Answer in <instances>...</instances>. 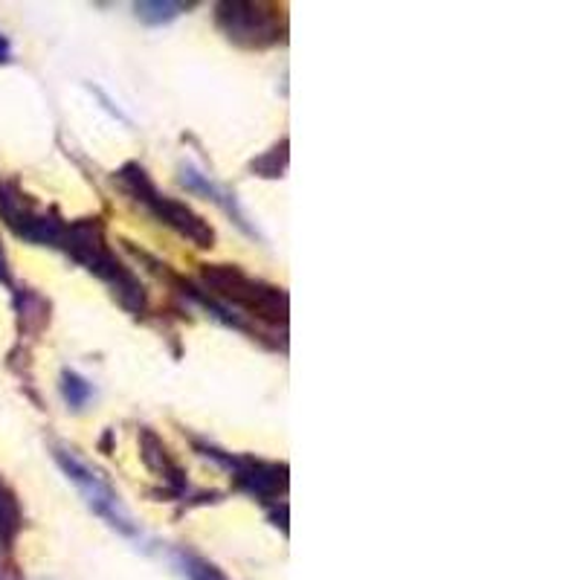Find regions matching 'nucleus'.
<instances>
[{
  "mask_svg": "<svg viewBox=\"0 0 580 580\" xmlns=\"http://www.w3.org/2000/svg\"><path fill=\"white\" fill-rule=\"evenodd\" d=\"M56 250L67 253L76 264H81L85 271L94 273L99 282L111 287V294L120 299V305L131 314H143L149 296L134 276L131 267L122 264V259L111 250L108 239H105V227L99 218H85V221L64 223L62 239H58Z\"/></svg>",
  "mask_w": 580,
  "mask_h": 580,
  "instance_id": "nucleus-1",
  "label": "nucleus"
},
{
  "mask_svg": "<svg viewBox=\"0 0 580 580\" xmlns=\"http://www.w3.org/2000/svg\"><path fill=\"white\" fill-rule=\"evenodd\" d=\"M204 294L223 305L232 314L255 317L271 322V326H285L287 322V294L282 287L267 285L262 278L247 276L236 264H204L200 271Z\"/></svg>",
  "mask_w": 580,
  "mask_h": 580,
  "instance_id": "nucleus-2",
  "label": "nucleus"
},
{
  "mask_svg": "<svg viewBox=\"0 0 580 580\" xmlns=\"http://www.w3.org/2000/svg\"><path fill=\"white\" fill-rule=\"evenodd\" d=\"M113 184L120 186L128 198L136 200L145 212L152 215L154 221H160L163 227H168V230H175L180 239H186L189 244L198 247V250H212L215 247V230L209 227L207 218H200L195 209L186 207L184 200L160 191L140 163H125V166L113 175Z\"/></svg>",
  "mask_w": 580,
  "mask_h": 580,
  "instance_id": "nucleus-3",
  "label": "nucleus"
},
{
  "mask_svg": "<svg viewBox=\"0 0 580 580\" xmlns=\"http://www.w3.org/2000/svg\"><path fill=\"white\" fill-rule=\"evenodd\" d=\"M53 459H56L64 477H67V482L76 485L79 496L85 500V505L94 511L96 517L105 519V523L111 525L117 534H122V537H131V540H140V537H143L140 525L134 523L131 511L125 508V502H122V496L117 493V488L111 485V479L105 477L102 470L94 468L79 450L64 445H58L56 450H53Z\"/></svg>",
  "mask_w": 580,
  "mask_h": 580,
  "instance_id": "nucleus-4",
  "label": "nucleus"
},
{
  "mask_svg": "<svg viewBox=\"0 0 580 580\" xmlns=\"http://www.w3.org/2000/svg\"><path fill=\"white\" fill-rule=\"evenodd\" d=\"M215 26L223 39L244 50H267L285 41V15L276 3H253V0H232L215 7Z\"/></svg>",
  "mask_w": 580,
  "mask_h": 580,
  "instance_id": "nucleus-5",
  "label": "nucleus"
},
{
  "mask_svg": "<svg viewBox=\"0 0 580 580\" xmlns=\"http://www.w3.org/2000/svg\"><path fill=\"white\" fill-rule=\"evenodd\" d=\"M0 221L7 223L18 239L30 241V244L53 247V250H56L64 223H67L53 209H41L15 184H0Z\"/></svg>",
  "mask_w": 580,
  "mask_h": 580,
  "instance_id": "nucleus-6",
  "label": "nucleus"
},
{
  "mask_svg": "<svg viewBox=\"0 0 580 580\" xmlns=\"http://www.w3.org/2000/svg\"><path fill=\"white\" fill-rule=\"evenodd\" d=\"M207 459L215 464H221L232 473V479L239 482L241 491L253 493L255 500H273L276 502L287 488V464L278 461H262L253 456H236L227 450H218L212 445H198Z\"/></svg>",
  "mask_w": 580,
  "mask_h": 580,
  "instance_id": "nucleus-7",
  "label": "nucleus"
},
{
  "mask_svg": "<svg viewBox=\"0 0 580 580\" xmlns=\"http://www.w3.org/2000/svg\"><path fill=\"white\" fill-rule=\"evenodd\" d=\"M177 180H180V186L189 191H195V195H204L207 200H212L215 207H221L223 212L230 215L232 221L239 223L241 230L250 232V236H255V230L250 227V221H247L244 209H241V204L236 200V195H232L230 189H223L221 184H215L212 177L204 175L200 168H195L191 163H180V175H177Z\"/></svg>",
  "mask_w": 580,
  "mask_h": 580,
  "instance_id": "nucleus-8",
  "label": "nucleus"
},
{
  "mask_svg": "<svg viewBox=\"0 0 580 580\" xmlns=\"http://www.w3.org/2000/svg\"><path fill=\"white\" fill-rule=\"evenodd\" d=\"M140 456H143L145 468L152 470L154 477L166 482L168 491L172 493L189 491V482H186L184 468L177 464L175 456L168 453V447L163 445V438H160L154 429H149V427L140 429Z\"/></svg>",
  "mask_w": 580,
  "mask_h": 580,
  "instance_id": "nucleus-9",
  "label": "nucleus"
},
{
  "mask_svg": "<svg viewBox=\"0 0 580 580\" xmlns=\"http://www.w3.org/2000/svg\"><path fill=\"white\" fill-rule=\"evenodd\" d=\"M21 528H24L21 502H18L15 491L0 479V546H3V549H12Z\"/></svg>",
  "mask_w": 580,
  "mask_h": 580,
  "instance_id": "nucleus-10",
  "label": "nucleus"
},
{
  "mask_svg": "<svg viewBox=\"0 0 580 580\" xmlns=\"http://www.w3.org/2000/svg\"><path fill=\"white\" fill-rule=\"evenodd\" d=\"M168 557H172L175 569L184 574L186 580H230L223 574V569H218V566H215L212 560H207V557H200L198 551L172 549L168 551Z\"/></svg>",
  "mask_w": 580,
  "mask_h": 580,
  "instance_id": "nucleus-11",
  "label": "nucleus"
},
{
  "mask_svg": "<svg viewBox=\"0 0 580 580\" xmlns=\"http://www.w3.org/2000/svg\"><path fill=\"white\" fill-rule=\"evenodd\" d=\"M189 3H180V0H140L134 3L136 18L149 26H166L172 21L184 15Z\"/></svg>",
  "mask_w": 580,
  "mask_h": 580,
  "instance_id": "nucleus-12",
  "label": "nucleus"
},
{
  "mask_svg": "<svg viewBox=\"0 0 580 580\" xmlns=\"http://www.w3.org/2000/svg\"><path fill=\"white\" fill-rule=\"evenodd\" d=\"M58 390H62L64 404L70 406V409H85V406L90 404V397H94V386H90L88 377H81V374L73 372V369H64Z\"/></svg>",
  "mask_w": 580,
  "mask_h": 580,
  "instance_id": "nucleus-13",
  "label": "nucleus"
},
{
  "mask_svg": "<svg viewBox=\"0 0 580 580\" xmlns=\"http://www.w3.org/2000/svg\"><path fill=\"white\" fill-rule=\"evenodd\" d=\"M285 166H287V140H282V143L273 145L264 157L255 160L253 172L259 177H282Z\"/></svg>",
  "mask_w": 580,
  "mask_h": 580,
  "instance_id": "nucleus-14",
  "label": "nucleus"
},
{
  "mask_svg": "<svg viewBox=\"0 0 580 580\" xmlns=\"http://www.w3.org/2000/svg\"><path fill=\"white\" fill-rule=\"evenodd\" d=\"M0 285L12 287V267H9V255L3 241H0Z\"/></svg>",
  "mask_w": 580,
  "mask_h": 580,
  "instance_id": "nucleus-15",
  "label": "nucleus"
},
{
  "mask_svg": "<svg viewBox=\"0 0 580 580\" xmlns=\"http://www.w3.org/2000/svg\"><path fill=\"white\" fill-rule=\"evenodd\" d=\"M12 62V44H9V39L0 32V64H9Z\"/></svg>",
  "mask_w": 580,
  "mask_h": 580,
  "instance_id": "nucleus-16",
  "label": "nucleus"
}]
</instances>
